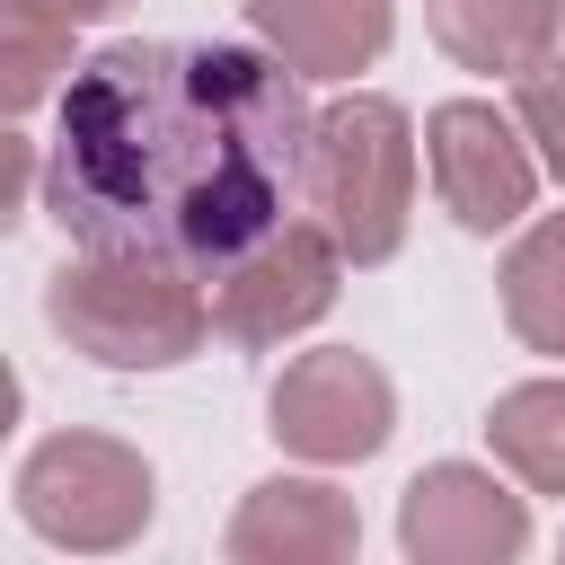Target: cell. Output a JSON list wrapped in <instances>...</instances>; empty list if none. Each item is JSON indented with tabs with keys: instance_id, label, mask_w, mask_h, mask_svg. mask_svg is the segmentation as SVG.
I'll use <instances>...</instances> for the list:
<instances>
[{
	"instance_id": "obj_8",
	"label": "cell",
	"mask_w": 565,
	"mask_h": 565,
	"mask_svg": "<svg viewBox=\"0 0 565 565\" xmlns=\"http://www.w3.org/2000/svg\"><path fill=\"white\" fill-rule=\"evenodd\" d=\"M397 539H406V556H424V565H494V556H521V547H530V512H521V494H503L486 468L441 459V468H424V477L406 486Z\"/></svg>"
},
{
	"instance_id": "obj_3",
	"label": "cell",
	"mask_w": 565,
	"mask_h": 565,
	"mask_svg": "<svg viewBox=\"0 0 565 565\" xmlns=\"http://www.w3.org/2000/svg\"><path fill=\"white\" fill-rule=\"evenodd\" d=\"M300 203L353 265H388L406 247L415 212V132L388 97H335L309 132V185Z\"/></svg>"
},
{
	"instance_id": "obj_10",
	"label": "cell",
	"mask_w": 565,
	"mask_h": 565,
	"mask_svg": "<svg viewBox=\"0 0 565 565\" xmlns=\"http://www.w3.org/2000/svg\"><path fill=\"white\" fill-rule=\"evenodd\" d=\"M362 521L335 486H309V477H274L247 494V512L230 521V556L265 565V556H353Z\"/></svg>"
},
{
	"instance_id": "obj_11",
	"label": "cell",
	"mask_w": 565,
	"mask_h": 565,
	"mask_svg": "<svg viewBox=\"0 0 565 565\" xmlns=\"http://www.w3.org/2000/svg\"><path fill=\"white\" fill-rule=\"evenodd\" d=\"M556 26H565V0H433L441 53L494 79H521L530 62H547Z\"/></svg>"
},
{
	"instance_id": "obj_5",
	"label": "cell",
	"mask_w": 565,
	"mask_h": 565,
	"mask_svg": "<svg viewBox=\"0 0 565 565\" xmlns=\"http://www.w3.org/2000/svg\"><path fill=\"white\" fill-rule=\"evenodd\" d=\"M335 265H344V247L318 221H282L274 238H256L238 265H221L203 282L212 291V335H230V344H282V335H300L309 318H327Z\"/></svg>"
},
{
	"instance_id": "obj_2",
	"label": "cell",
	"mask_w": 565,
	"mask_h": 565,
	"mask_svg": "<svg viewBox=\"0 0 565 565\" xmlns=\"http://www.w3.org/2000/svg\"><path fill=\"white\" fill-rule=\"evenodd\" d=\"M44 318L115 371H168L212 335V291L159 256H88L79 247V265L53 274Z\"/></svg>"
},
{
	"instance_id": "obj_12",
	"label": "cell",
	"mask_w": 565,
	"mask_h": 565,
	"mask_svg": "<svg viewBox=\"0 0 565 565\" xmlns=\"http://www.w3.org/2000/svg\"><path fill=\"white\" fill-rule=\"evenodd\" d=\"M503 318L530 353H565V212H547L503 256Z\"/></svg>"
},
{
	"instance_id": "obj_16",
	"label": "cell",
	"mask_w": 565,
	"mask_h": 565,
	"mask_svg": "<svg viewBox=\"0 0 565 565\" xmlns=\"http://www.w3.org/2000/svg\"><path fill=\"white\" fill-rule=\"evenodd\" d=\"M9 9H26V18H62V26H88V18H106V9H124V0H9Z\"/></svg>"
},
{
	"instance_id": "obj_15",
	"label": "cell",
	"mask_w": 565,
	"mask_h": 565,
	"mask_svg": "<svg viewBox=\"0 0 565 565\" xmlns=\"http://www.w3.org/2000/svg\"><path fill=\"white\" fill-rule=\"evenodd\" d=\"M521 132L539 141V159H547V177H565V53H547V62H530L521 71Z\"/></svg>"
},
{
	"instance_id": "obj_1",
	"label": "cell",
	"mask_w": 565,
	"mask_h": 565,
	"mask_svg": "<svg viewBox=\"0 0 565 565\" xmlns=\"http://www.w3.org/2000/svg\"><path fill=\"white\" fill-rule=\"evenodd\" d=\"M309 132L291 62L247 44H106L62 88L44 212L88 256H159L212 282L291 221Z\"/></svg>"
},
{
	"instance_id": "obj_9",
	"label": "cell",
	"mask_w": 565,
	"mask_h": 565,
	"mask_svg": "<svg viewBox=\"0 0 565 565\" xmlns=\"http://www.w3.org/2000/svg\"><path fill=\"white\" fill-rule=\"evenodd\" d=\"M247 26L300 79H353L388 44V0H247Z\"/></svg>"
},
{
	"instance_id": "obj_13",
	"label": "cell",
	"mask_w": 565,
	"mask_h": 565,
	"mask_svg": "<svg viewBox=\"0 0 565 565\" xmlns=\"http://www.w3.org/2000/svg\"><path fill=\"white\" fill-rule=\"evenodd\" d=\"M486 433H494L503 468H521L539 494H565V380H530V388L494 397Z\"/></svg>"
},
{
	"instance_id": "obj_14",
	"label": "cell",
	"mask_w": 565,
	"mask_h": 565,
	"mask_svg": "<svg viewBox=\"0 0 565 565\" xmlns=\"http://www.w3.org/2000/svg\"><path fill=\"white\" fill-rule=\"evenodd\" d=\"M62 62H71V26H62V18H26V9H9V62H0L9 79H0V97H9L18 115L53 88Z\"/></svg>"
},
{
	"instance_id": "obj_4",
	"label": "cell",
	"mask_w": 565,
	"mask_h": 565,
	"mask_svg": "<svg viewBox=\"0 0 565 565\" xmlns=\"http://www.w3.org/2000/svg\"><path fill=\"white\" fill-rule=\"evenodd\" d=\"M18 512H26L35 539L97 556V547H124L150 521V468H141V450H124L106 433H53L18 468Z\"/></svg>"
},
{
	"instance_id": "obj_6",
	"label": "cell",
	"mask_w": 565,
	"mask_h": 565,
	"mask_svg": "<svg viewBox=\"0 0 565 565\" xmlns=\"http://www.w3.org/2000/svg\"><path fill=\"white\" fill-rule=\"evenodd\" d=\"M397 424V397L380 380V362H362L353 344H327V353H300L282 380H274V441L300 450V459H371Z\"/></svg>"
},
{
	"instance_id": "obj_7",
	"label": "cell",
	"mask_w": 565,
	"mask_h": 565,
	"mask_svg": "<svg viewBox=\"0 0 565 565\" xmlns=\"http://www.w3.org/2000/svg\"><path fill=\"white\" fill-rule=\"evenodd\" d=\"M424 141H433L441 212H450L459 230H512V221L530 212V185H539V177H530V150L512 141V124H503L494 106L450 97V106H433Z\"/></svg>"
}]
</instances>
